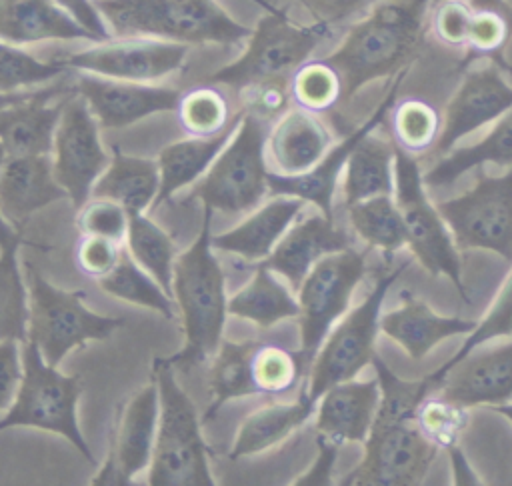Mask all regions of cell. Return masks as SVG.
<instances>
[{
  "label": "cell",
  "mask_w": 512,
  "mask_h": 486,
  "mask_svg": "<svg viewBox=\"0 0 512 486\" xmlns=\"http://www.w3.org/2000/svg\"><path fill=\"white\" fill-rule=\"evenodd\" d=\"M318 456L312 462V466L294 480L296 486H328L332 484V470H334V462L338 456V448L340 444L318 436Z\"/></svg>",
  "instance_id": "54"
},
{
  "label": "cell",
  "mask_w": 512,
  "mask_h": 486,
  "mask_svg": "<svg viewBox=\"0 0 512 486\" xmlns=\"http://www.w3.org/2000/svg\"><path fill=\"white\" fill-rule=\"evenodd\" d=\"M316 432L336 444L364 442L380 406V384L344 380L330 386L316 402Z\"/></svg>",
  "instance_id": "23"
},
{
  "label": "cell",
  "mask_w": 512,
  "mask_h": 486,
  "mask_svg": "<svg viewBox=\"0 0 512 486\" xmlns=\"http://www.w3.org/2000/svg\"><path fill=\"white\" fill-rule=\"evenodd\" d=\"M264 120L244 112L208 172L194 184L190 198H198L214 212L240 214L254 210L270 192L266 168Z\"/></svg>",
  "instance_id": "8"
},
{
  "label": "cell",
  "mask_w": 512,
  "mask_h": 486,
  "mask_svg": "<svg viewBox=\"0 0 512 486\" xmlns=\"http://www.w3.org/2000/svg\"><path fill=\"white\" fill-rule=\"evenodd\" d=\"M22 238L20 232L14 228V224L0 212V250L8 246H20Z\"/></svg>",
  "instance_id": "57"
},
{
  "label": "cell",
  "mask_w": 512,
  "mask_h": 486,
  "mask_svg": "<svg viewBox=\"0 0 512 486\" xmlns=\"http://www.w3.org/2000/svg\"><path fill=\"white\" fill-rule=\"evenodd\" d=\"M410 262H402L400 268L384 272L372 292L350 310L340 324L328 332L320 350L316 352L308 376L306 394L318 402V398L334 384L352 380L358 372L372 364L376 356V336L380 330V310L390 286L408 268Z\"/></svg>",
  "instance_id": "11"
},
{
  "label": "cell",
  "mask_w": 512,
  "mask_h": 486,
  "mask_svg": "<svg viewBox=\"0 0 512 486\" xmlns=\"http://www.w3.org/2000/svg\"><path fill=\"white\" fill-rule=\"evenodd\" d=\"M436 2H440V0H432V4H436Z\"/></svg>",
  "instance_id": "61"
},
{
  "label": "cell",
  "mask_w": 512,
  "mask_h": 486,
  "mask_svg": "<svg viewBox=\"0 0 512 486\" xmlns=\"http://www.w3.org/2000/svg\"><path fill=\"white\" fill-rule=\"evenodd\" d=\"M24 376L12 406L0 418V430L30 426L64 436L80 454L94 462L92 450L78 426L80 378L66 376L44 360L40 350L22 342Z\"/></svg>",
  "instance_id": "9"
},
{
  "label": "cell",
  "mask_w": 512,
  "mask_h": 486,
  "mask_svg": "<svg viewBox=\"0 0 512 486\" xmlns=\"http://www.w3.org/2000/svg\"><path fill=\"white\" fill-rule=\"evenodd\" d=\"M128 224V210L110 198L90 196L78 208L76 216V228L82 232V236H102L116 242L126 240Z\"/></svg>",
  "instance_id": "48"
},
{
  "label": "cell",
  "mask_w": 512,
  "mask_h": 486,
  "mask_svg": "<svg viewBox=\"0 0 512 486\" xmlns=\"http://www.w3.org/2000/svg\"><path fill=\"white\" fill-rule=\"evenodd\" d=\"M66 72L68 68L54 58L40 60L24 50V46L0 40V92L30 90L32 86L48 84Z\"/></svg>",
  "instance_id": "45"
},
{
  "label": "cell",
  "mask_w": 512,
  "mask_h": 486,
  "mask_svg": "<svg viewBox=\"0 0 512 486\" xmlns=\"http://www.w3.org/2000/svg\"><path fill=\"white\" fill-rule=\"evenodd\" d=\"M212 214L214 210L204 206L200 232L194 242L176 256L172 270V298L182 316L186 342L180 352L166 360L186 368L216 354L228 314L224 272L214 254L210 234Z\"/></svg>",
  "instance_id": "3"
},
{
  "label": "cell",
  "mask_w": 512,
  "mask_h": 486,
  "mask_svg": "<svg viewBox=\"0 0 512 486\" xmlns=\"http://www.w3.org/2000/svg\"><path fill=\"white\" fill-rule=\"evenodd\" d=\"M468 408L460 406L438 392H430L416 408V422L420 432L438 448H452L458 444L468 426Z\"/></svg>",
  "instance_id": "46"
},
{
  "label": "cell",
  "mask_w": 512,
  "mask_h": 486,
  "mask_svg": "<svg viewBox=\"0 0 512 486\" xmlns=\"http://www.w3.org/2000/svg\"><path fill=\"white\" fill-rule=\"evenodd\" d=\"M20 346L18 340H0V412L12 406L24 376Z\"/></svg>",
  "instance_id": "52"
},
{
  "label": "cell",
  "mask_w": 512,
  "mask_h": 486,
  "mask_svg": "<svg viewBox=\"0 0 512 486\" xmlns=\"http://www.w3.org/2000/svg\"><path fill=\"white\" fill-rule=\"evenodd\" d=\"M448 456H450L454 484H458V486H478V484H482L458 444L448 448Z\"/></svg>",
  "instance_id": "56"
},
{
  "label": "cell",
  "mask_w": 512,
  "mask_h": 486,
  "mask_svg": "<svg viewBox=\"0 0 512 486\" xmlns=\"http://www.w3.org/2000/svg\"><path fill=\"white\" fill-rule=\"evenodd\" d=\"M394 198L400 208L406 244L430 276H446L464 302H470L462 282V262L452 232L426 194L424 174L414 154L394 144Z\"/></svg>",
  "instance_id": "10"
},
{
  "label": "cell",
  "mask_w": 512,
  "mask_h": 486,
  "mask_svg": "<svg viewBox=\"0 0 512 486\" xmlns=\"http://www.w3.org/2000/svg\"><path fill=\"white\" fill-rule=\"evenodd\" d=\"M228 314L254 322L260 328H270L286 318H298V298L278 280V274L260 264L252 278L228 298Z\"/></svg>",
  "instance_id": "34"
},
{
  "label": "cell",
  "mask_w": 512,
  "mask_h": 486,
  "mask_svg": "<svg viewBox=\"0 0 512 486\" xmlns=\"http://www.w3.org/2000/svg\"><path fill=\"white\" fill-rule=\"evenodd\" d=\"M70 96L58 82L30 90L22 100L0 108V142L6 154H52L56 128Z\"/></svg>",
  "instance_id": "21"
},
{
  "label": "cell",
  "mask_w": 512,
  "mask_h": 486,
  "mask_svg": "<svg viewBox=\"0 0 512 486\" xmlns=\"http://www.w3.org/2000/svg\"><path fill=\"white\" fill-rule=\"evenodd\" d=\"M344 202L346 206L380 196L394 194V142L368 132L352 148L344 166Z\"/></svg>",
  "instance_id": "33"
},
{
  "label": "cell",
  "mask_w": 512,
  "mask_h": 486,
  "mask_svg": "<svg viewBox=\"0 0 512 486\" xmlns=\"http://www.w3.org/2000/svg\"><path fill=\"white\" fill-rule=\"evenodd\" d=\"M316 410V402L302 392L294 402H274L250 412L236 434V440L228 452L232 460L260 454L286 440L298 430Z\"/></svg>",
  "instance_id": "32"
},
{
  "label": "cell",
  "mask_w": 512,
  "mask_h": 486,
  "mask_svg": "<svg viewBox=\"0 0 512 486\" xmlns=\"http://www.w3.org/2000/svg\"><path fill=\"white\" fill-rule=\"evenodd\" d=\"M366 274V254L350 248L326 254L298 288L300 352L312 364L334 322L348 310L350 298Z\"/></svg>",
  "instance_id": "13"
},
{
  "label": "cell",
  "mask_w": 512,
  "mask_h": 486,
  "mask_svg": "<svg viewBox=\"0 0 512 486\" xmlns=\"http://www.w3.org/2000/svg\"><path fill=\"white\" fill-rule=\"evenodd\" d=\"M302 352H292L276 344H260L254 348L250 370L256 394L280 396L290 392L306 366Z\"/></svg>",
  "instance_id": "43"
},
{
  "label": "cell",
  "mask_w": 512,
  "mask_h": 486,
  "mask_svg": "<svg viewBox=\"0 0 512 486\" xmlns=\"http://www.w3.org/2000/svg\"><path fill=\"white\" fill-rule=\"evenodd\" d=\"M160 188L158 162L144 156H132L118 146L112 148L106 170L96 180L92 194L122 204L128 214H140L154 206Z\"/></svg>",
  "instance_id": "31"
},
{
  "label": "cell",
  "mask_w": 512,
  "mask_h": 486,
  "mask_svg": "<svg viewBox=\"0 0 512 486\" xmlns=\"http://www.w3.org/2000/svg\"><path fill=\"white\" fill-rule=\"evenodd\" d=\"M290 96L308 112H326L342 102V78L324 58L306 60L290 76Z\"/></svg>",
  "instance_id": "44"
},
{
  "label": "cell",
  "mask_w": 512,
  "mask_h": 486,
  "mask_svg": "<svg viewBox=\"0 0 512 486\" xmlns=\"http://www.w3.org/2000/svg\"><path fill=\"white\" fill-rule=\"evenodd\" d=\"M372 366L380 384V406L364 440L360 464L346 474L342 486H416L438 456L418 428L416 408L432 392L428 376L416 382L400 380L378 356Z\"/></svg>",
  "instance_id": "1"
},
{
  "label": "cell",
  "mask_w": 512,
  "mask_h": 486,
  "mask_svg": "<svg viewBox=\"0 0 512 486\" xmlns=\"http://www.w3.org/2000/svg\"><path fill=\"white\" fill-rule=\"evenodd\" d=\"M68 198L54 176L52 156H8L0 170V212L20 224L44 206Z\"/></svg>",
  "instance_id": "25"
},
{
  "label": "cell",
  "mask_w": 512,
  "mask_h": 486,
  "mask_svg": "<svg viewBox=\"0 0 512 486\" xmlns=\"http://www.w3.org/2000/svg\"><path fill=\"white\" fill-rule=\"evenodd\" d=\"M508 74H512V64L506 58L496 60ZM484 164L512 168V108L502 114L490 132L470 146L452 148L424 174L426 186H448L456 182L462 174L472 168H482Z\"/></svg>",
  "instance_id": "30"
},
{
  "label": "cell",
  "mask_w": 512,
  "mask_h": 486,
  "mask_svg": "<svg viewBox=\"0 0 512 486\" xmlns=\"http://www.w3.org/2000/svg\"><path fill=\"white\" fill-rule=\"evenodd\" d=\"M50 156L56 180L66 190L72 204L80 208L90 198L110 156L102 144L96 116L76 92L62 110Z\"/></svg>",
  "instance_id": "15"
},
{
  "label": "cell",
  "mask_w": 512,
  "mask_h": 486,
  "mask_svg": "<svg viewBox=\"0 0 512 486\" xmlns=\"http://www.w3.org/2000/svg\"><path fill=\"white\" fill-rule=\"evenodd\" d=\"M266 148L276 172L296 176L324 158L332 148V134L314 112L296 106L276 118L266 136Z\"/></svg>",
  "instance_id": "26"
},
{
  "label": "cell",
  "mask_w": 512,
  "mask_h": 486,
  "mask_svg": "<svg viewBox=\"0 0 512 486\" xmlns=\"http://www.w3.org/2000/svg\"><path fill=\"white\" fill-rule=\"evenodd\" d=\"M476 320L460 316H440L426 300L402 290V304L380 314V330L394 340L414 360H422L436 344L456 334H470Z\"/></svg>",
  "instance_id": "24"
},
{
  "label": "cell",
  "mask_w": 512,
  "mask_h": 486,
  "mask_svg": "<svg viewBox=\"0 0 512 486\" xmlns=\"http://www.w3.org/2000/svg\"><path fill=\"white\" fill-rule=\"evenodd\" d=\"M504 72L506 70L496 60L466 70L460 86L444 108L442 128L432 148L434 156H444L456 142L496 122L512 108V84Z\"/></svg>",
  "instance_id": "16"
},
{
  "label": "cell",
  "mask_w": 512,
  "mask_h": 486,
  "mask_svg": "<svg viewBox=\"0 0 512 486\" xmlns=\"http://www.w3.org/2000/svg\"><path fill=\"white\" fill-rule=\"evenodd\" d=\"M246 38L242 54L230 64L218 68L208 76L210 84L230 86L240 90L244 86L290 78L292 72L310 60L312 52L330 36L332 26L324 22L298 24L284 8L268 4Z\"/></svg>",
  "instance_id": "6"
},
{
  "label": "cell",
  "mask_w": 512,
  "mask_h": 486,
  "mask_svg": "<svg viewBox=\"0 0 512 486\" xmlns=\"http://www.w3.org/2000/svg\"><path fill=\"white\" fill-rule=\"evenodd\" d=\"M504 336H512V272L506 276V280L500 286L494 302L490 304V308L486 310L482 320L476 324V328L468 334V338L464 340L460 350L444 366H440L438 370H434L428 376L430 386H434V382L448 368H452L456 362H460L466 354H470L472 350H476L478 346H482L490 340H498V338H504Z\"/></svg>",
  "instance_id": "47"
},
{
  "label": "cell",
  "mask_w": 512,
  "mask_h": 486,
  "mask_svg": "<svg viewBox=\"0 0 512 486\" xmlns=\"http://www.w3.org/2000/svg\"><path fill=\"white\" fill-rule=\"evenodd\" d=\"M352 230L374 248H380L388 262L406 246V228L396 200L388 194L372 196L346 206Z\"/></svg>",
  "instance_id": "35"
},
{
  "label": "cell",
  "mask_w": 512,
  "mask_h": 486,
  "mask_svg": "<svg viewBox=\"0 0 512 486\" xmlns=\"http://www.w3.org/2000/svg\"><path fill=\"white\" fill-rule=\"evenodd\" d=\"M58 6H62L76 22H80L88 32L94 34L98 42L114 38L110 32L104 16L100 14L94 0H54Z\"/></svg>",
  "instance_id": "55"
},
{
  "label": "cell",
  "mask_w": 512,
  "mask_h": 486,
  "mask_svg": "<svg viewBox=\"0 0 512 486\" xmlns=\"http://www.w3.org/2000/svg\"><path fill=\"white\" fill-rule=\"evenodd\" d=\"M350 246L352 238L340 230L332 218L322 212L310 214L286 230L264 264L298 290L320 258Z\"/></svg>",
  "instance_id": "22"
},
{
  "label": "cell",
  "mask_w": 512,
  "mask_h": 486,
  "mask_svg": "<svg viewBox=\"0 0 512 486\" xmlns=\"http://www.w3.org/2000/svg\"><path fill=\"white\" fill-rule=\"evenodd\" d=\"M298 2L314 18V22H324L334 28L336 24L368 10L380 0H298Z\"/></svg>",
  "instance_id": "53"
},
{
  "label": "cell",
  "mask_w": 512,
  "mask_h": 486,
  "mask_svg": "<svg viewBox=\"0 0 512 486\" xmlns=\"http://www.w3.org/2000/svg\"><path fill=\"white\" fill-rule=\"evenodd\" d=\"M436 208L458 250H490L512 262V168L500 176L480 172L470 190Z\"/></svg>",
  "instance_id": "12"
},
{
  "label": "cell",
  "mask_w": 512,
  "mask_h": 486,
  "mask_svg": "<svg viewBox=\"0 0 512 486\" xmlns=\"http://www.w3.org/2000/svg\"><path fill=\"white\" fill-rule=\"evenodd\" d=\"M470 28L466 40V56L460 68H468L474 60H500L512 38V4L508 0H468Z\"/></svg>",
  "instance_id": "36"
},
{
  "label": "cell",
  "mask_w": 512,
  "mask_h": 486,
  "mask_svg": "<svg viewBox=\"0 0 512 486\" xmlns=\"http://www.w3.org/2000/svg\"><path fill=\"white\" fill-rule=\"evenodd\" d=\"M160 414L150 460V486H214L208 448L200 432L198 412L174 376L166 358L154 362Z\"/></svg>",
  "instance_id": "5"
},
{
  "label": "cell",
  "mask_w": 512,
  "mask_h": 486,
  "mask_svg": "<svg viewBox=\"0 0 512 486\" xmlns=\"http://www.w3.org/2000/svg\"><path fill=\"white\" fill-rule=\"evenodd\" d=\"M28 286L18 264V246L0 250V340L26 342Z\"/></svg>",
  "instance_id": "40"
},
{
  "label": "cell",
  "mask_w": 512,
  "mask_h": 486,
  "mask_svg": "<svg viewBox=\"0 0 512 486\" xmlns=\"http://www.w3.org/2000/svg\"><path fill=\"white\" fill-rule=\"evenodd\" d=\"M28 286V338L52 366L68 352L94 340H106L124 324L122 318L90 310L82 290H64L26 264Z\"/></svg>",
  "instance_id": "7"
},
{
  "label": "cell",
  "mask_w": 512,
  "mask_h": 486,
  "mask_svg": "<svg viewBox=\"0 0 512 486\" xmlns=\"http://www.w3.org/2000/svg\"><path fill=\"white\" fill-rule=\"evenodd\" d=\"M240 100L244 104V112H250L264 122L270 118H278L288 110L292 100L290 96V78H274L244 86L238 90Z\"/></svg>",
  "instance_id": "49"
},
{
  "label": "cell",
  "mask_w": 512,
  "mask_h": 486,
  "mask_svg": "<svg viewBox=\"0 0 512 486\" xmlns=\"http://www.w3.org/2000/svg\"><path fill=\"white\" fill-rule=\"evenodd\" d=\"M394 144L410 154H422L434 148L442 118L438 110L420 98H404L390 108Z\"/></svg>",
  "instance_id": "42"
},
{
  "label": "cell",
  "mask_w": 512,
  "mask_h": 486,
  "mask_svg": "<svg viewBox=\"0 0 512 486\" xmlns=\"http://www.w3.org/2000/svg\"><path fill=\"white\" fill-rule=\"evenodd\" d=\"M302 208V198L278 194L266 204H258L238 226L212 236V246L244 260H266Z\"/></svg>",
  "instance_id": "27"
},
{
  "label": "cell",
  "mask_w": 512,
  "mask_h": 486,
  "mask_svg": "<svg viewBox=\"0 0 512 486\" xmlns=\"http://www.w3.org/2000/svg\"><path fill=\"white\" fill-rule=\"evenodd\" d=\"M430 30L446 46L464 48L470 28L468 0H440L430 6Z\"/></svg>",
  "instance_id": "50"
},
{
  "label": "cell",
  "mask_w": 512,
  "mask_h": 486,
  "mask_svg": "<svg viewBox=\"0 0 512 486\" xmlns=\"http://www.w3.org/2000/svg\"><path fill=\"white\" fill-rule=\"evenodd\" d=\"M160 400L156 382H148L132 394L120 412L110 438V452L102 468L90 480L96 486L130 484L136 474L150 466L156 428H158Z\"/></svg>",
  "instance_id": "17"
},
{
  "label": "cell",
  "mask_w": 512,
  "mask_h": 486,
  "mask_svg": "<svg viewBox=\"0 0 512 486\" xmlns=\"http://www.w3.org/2000/svg\"><path fill=\"white\" fill-rule=\"evenodd\" d=\"M432 0H380L352 22L324 60L342 78V102L366 84L394 78L420 56Z\"/></svg>",
  "instance_id": "2"
},
{
  "label": "cell",
  "mask_w": 512,
  "mask_h": 486,
  "mask_svg": "<svg viewBox=\"0 0 512 486\" xmlns=\"http://www.w3.org/2000/svg\"><path fill=\"white\" fill-rule=\"evenodd\" d=\"M6 158H8V154H6V150H4V146H2V142H0V170H2V166H4V162H6Z\"/></svg>",
  "instance_id": "60"
},
{
  "label": "cell",
  "mask_w": 512,
  "mask_h": 486,
  "mask_svg": "<svg viewBox=\"0 0 512 486\" xmlns=\"http://www.w3.org/2000/svg\"><path fill=\"white\" fill-rule=\"evenodd\" d=\"M74 92L86 100L104 130H120L148 116L176 110L182 94L172 86L114 80L88 72L76 76Z\"/></svg>",
  "instance_id": "18"
},
{
  "label": "cell",
  "mask_w": 512,
  "mask_h": 486,
  "mask_svg": "<svg viewBox=\"0 0 512 486\" xmlns=\"http://www.w3.org/2000/svg\"><path fill=\"white\" fill-rule=\"evenodd\" d=\"M408 70L396 74L392 78V84L384 96V100L376 106V110L368 116L366 122H362L356 130H352L342 142H338L336 146H332L324 158L312 166L308 172L304 174H296V176H286L280 172H268V184H270V194L278 196V194H286V196H296L302 198L304 202H312L314 206H318V210L334 220V210H332V198H334V190L338 184V176L342 174L346 160L352 152V148L358 144V140L362 136H366L368 132L376 130L378 124L386 118V114L390 112L392 104L396 102V94L400 90L402 78L406 76Z\"/></svg>",
  "instance_id": "19"
},
{
  "label": "cell",
  "mask_w": 512,
  "mask_h": 486,
  "mask_svg": "<svg viewBox=\"0 0 512 486\" xmlns=\"http://www.w3.org/2000/svg\"><path fill=\"white\" fill-rule=\"evenodd\" d=\"M256 344L254 342H230L222 340L210 372V386H212V402L206 410L204 420H210L214 412L226 404L228 400L244 398L256 394L252 382V354Z\"/></svg>",
  "instance_id": "38"
},
{
  "label": "cell",
  "mask_w": 512,
  "mask_h": 486,
  "mask_svg": "<svg viewBox=\"0 0 512 486\" xmlns=\"http://www.w3.org/2000/svg\"><path fill=\"white\" fill-rule=\"evenodd\" d=\"M176 116L188 136H214L234 120L230 102L218 84H202L180 94Z\"/></svg>",
  "instance_id": "41"
},
{
  "label": "cell",
  "mask_w": 512,
  "mask_h": 486,
  "mask_svg": "<svg viewBox=\"0 0 512 486\" xmlns=\"http://www.w3.org/2000/svg\"><path fill=\"white\" fill-rule=\"evenodd\" d=\"M122 250V242L102 236H82L76 246V264L84 276L100 280L118 264Z\"/></svg>",
  "instance_id": "51"
},
{
  "label": "cell",
  "mask_w": 512,
  "mask_h": 486,
  "mask_svg": "<svg viewBox=\"0 0 512 486\" xmlns=\"http://www.w3.org/2000/svg\"><path fill=\"white\" fill-rule=\"evenodd\" d=\"M494 412L502 414L506 420L512 422V402H506V404H498V406H492Z\"/></svg>",
  "instance_id": "59"
},
{
  "label": "cell",
  "mask_w": 512,
  "mask_h": 486,
  "mask_svg": "<svg viewBox=\"0 0 512 486\" xmlns=\"http://www.w3.org/2000/svg\"><path fill=\"white\" fill-rule=\"evenodd\" d=\"M242 112L234 116L228 128L214 136H188L164 146L158 154V172H160V188L152 208H158L172 194L182 188L196 184L212 166L220 150L226 146L230 136L234 134Z\"/></svg>",
  "instance_id": "29"
},
{
  "label": "cell",
  "mask_w": 512,
  "mask_h": 486,
  "mask_svg": "<svg viewBox=\"0 0 512 486\" xmlns=\"http://www.w3.org/2000/svg\"><path fill=\"white\" fill-rule=\"evenodd\" d=\"M124 242L128 254L172 296V270L178 254L170 234L162 230L152 218H148L146 212H140L130 214Z\"/></svg>",
  "instance_id": "39"
},
{
  "label": "cell",
  "mask_w": 512,
  "mask_h": 486,
  "mask_svg": "<svg viewBox=\"0 0 512 486\" xmlns=\"http://www.w3.org/2000/svg\"><path fill=\"white\" fill-rule=\"evenodd\" d=\"M114 36H148L180 44H236L252 28L218 0H94ZM262 8L266 0H256Z\"/></svg>",
  "instance_id": "4"
},
{
  "label": "cell",
  "mask_w": 512,
  "mask_h": 486,
  "mask_svg": "<svg viewBox=\"0 0 512 486\" xmlns=\"http://www.w3.org/2000/svg\"><path fill=\"white\" fill-rule=\"evenodd\" d=\"M432 392L466 406H498L512 400V340L470 352L448 368Z\"/></svg>",
  "instance_id": "20"
},
{
  "label": "cell",
  "mask_w": 512,
  "mask_h": 486,
  "mask_svg": "<svg viewBox=\"0 0 512 486\" xmlns=\"http://www.w3.org/2000/svg\"><path fill=\"white\" fill-rule=\"evenodd\" d=\"M98 286L102 292L118 300L150 308L166 320L174 318V298L128 254L126 248L112 272L98 280Z\"/></svg>",
  "instance_id": "37"
},
{
  "label": "cell",
  "mask_w": 512,
  "mask_h": 486,
  "mask_svg": "<svg viewBox=\"0 0 512 486\" xmlns=\"http://www.w3.org/2000/svg\"><path fill=\"white\" fill-rule=\"evenodd\" d=\"M0 40L18 46L48 40L98 42L54 0H0Z\"/></svg>",
  "instance_id": "28"
},
{
  "label": "cell",
  "mask_w": 512,
  "mask_h": 486,
  "mask_svg": "<svg viewBox=\"0 0 512 486\" xmlns=\"http://www.w3.org/2000/svg\"><path fill=\"white\" fill-rule=\"evenodd\" d=\"M188 56V44L148 38V36H114L94 46L54 56L68 70L88 72L114 80L158 82L178 72Z\"/></svg>",
  "instance_id": "14"
},
{
  "label": "cell",
  "mask_w": 512,
  "mask_h": 486,
  "mask_svg": "<svg viewBox=\"0 0 512 486\" xmlns=\"http://www.w3.org/2000/svg\"><path fill=\"white\" fill-rule=\"evenodd\" d=\"M30 90H20V92H0V108L8 106V104H14L18 100H22L24 96H28Z\"/></svg>",
  "instance_id": "58"
}]
</instances>
